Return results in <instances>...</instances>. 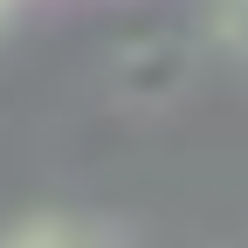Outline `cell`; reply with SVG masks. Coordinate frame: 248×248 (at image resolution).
Here are the masks:
<instances>
[{
    "label": "cell",
    "instance_id": "cell-1",
    "mask_svg": "<svg viewBox=\"0 0 248 248\" xmlns=\"http://www.w3.org/2000/svg\"><path fill=\"white\" fill-rule=\"evenodd\" d=\"M0 248H124L104 221H90V214H21V221L0 228Z\"/></svg>",
    "mask_w": 248,
    "mask_h": 248
},
{
    "label": "cell",
    "instance_id": "cell-2",
    "mask_svg": "<svg viewBox=\"0 0 248 248\" xmlns=\"http://www.w3.org/2000/svg\"><path fill=\"white\" fill-rule=\"evenodd\" d=\"M0 14H7V0H0Z\"/></svg>",
    "mask_w": 248,
    "mask_h": 248
}]
</instances>
